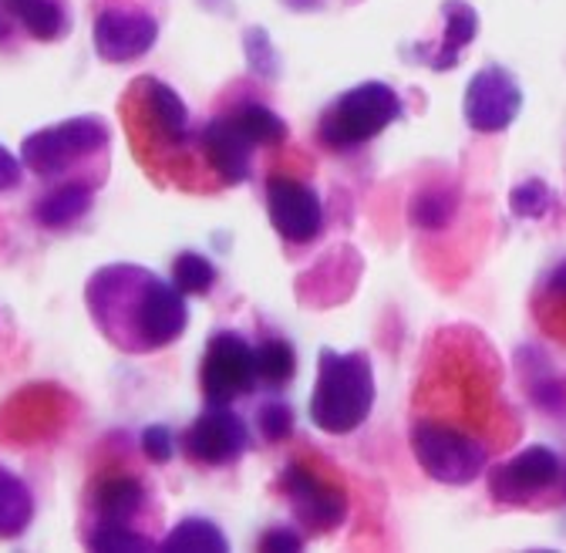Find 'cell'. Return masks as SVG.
I'll return each mask as SVG.
<instances>
[{"instance_id":"5","label":"cell","mask_w":566,"mask_h":553,"mask_svg":"<svg viewBox=\"0 0 566 553\" xmlns=\"http://www.w3.org/2000/svg\"><path fill=\"white\" fill-rule=\"evenodd\" d=\"M125 112L132 118V132L138 146H153L156 159L192 156L199 153V132H192V115L179 92L153 75L135 79L128 85Z\"/></svg>"},{"instance_id":"23","label":"cell","mask_w":566,"mask_h":553,"mask_svg":"<svg viewBox=\"0 0 566 553\" xmlns=\"http://www.w3.org/2000/svg\"><path fill=\"white\" fill-rule=\"evenodd\" d=\"M220 273L212 267L209 257L196 253V250H182L172 260V284L186 294V298H206L212 288H217Z\"/></svg>"},{"instance_id":"14","label":"cell","mask_w":566,"mask_h":553,"mask_svg":"<svg viewBox=\"0 0 566 553\" xmlns=\"http://www.w3.org/2000/svg\"><path fill=\"white\" fill-rule=\"evenodd\" d=\"M520 108H523V88L506 67L485 64L482 72L469 79L462 115L472 132H482V135L506 132L520 118Z\"/></svg>"},{"instance_id":"1","label":"cell","mask_w":566,"mask_h":553,"mask_svg":"<svg viewBox=\"0 0 566 553\" xmlns=\"http://www.w3.org/2000/svg\"><path fill=\"white\" fill-rule=\"evenodd\" d=\"M85 307L102 337L125 355L163 352L189 327L186 294L138 263L98 267L85 284Z\"/></svg>"},{"instance_id":"16","label":"cell","mask_w":566,"mask_h":553,"mask_svg":"<svg viewBox=\"0 0 566 553\" xmlns=\"http://www.w3.org/2000/svg\"><path fill=\"white\" fill-rule=\"evenodd\" d=\"M479 34V14L469 0H446L442 4V34L436 44H421L418 54L429 61L432 72H452L462 51Z\"/></svg>"},{"instance_id":"24","label":"cell","mask_w":566,"mask_h":553,"mask_svg":"<svg viewBox=\"0 0 566 553\" xmlns=\"http://www.w3.org/2000/svg\"><path fill=\"white\" fill-rule=\"evenodd\" d=\"M455 206H459L455 192H446V189H424V192H418V196L411 199L408 217H411V223L421 227V230H442V227L452 223Z\"/></svg>"},{"instance_id":"28","label":"cell","mask_w":566,"mask_h":553,"mask_svg":"<svg viewBox=\"0 0 566 553\" xmlns=\"http://www.w3.org/2000/svg\"><path fill=\"white\" fill-rule=\"evenodd\" d=\"M256 429L266 442H287L294 436V408L287 401H263L256 411Z\"/></svg>"},{"instance_id":"22","label":"cell","mask_w":566,"mask_h":553,"mask_svg":"<svg viewBox=\"0 0 566 553\" xmlns=\"http://www.w3.org/2000/svg\"><path fill=\"white\" fill-rule=\"evenodd\" d=\"M536 321L566 341V260L556 263L549 273H546V281L539 288V298H536Z\"/></svg>"},{"instance_id":"12","label":"cell","mask_w":566,"mask_h":553,"mask_svg":"<svg viewBox=\"0 0 566 553\" xmlns=\"http://www.w3.org/2000/svg\"><path fill=\"white\" fill-rule=\"evenodd\" d=\"M266 217L276 237H283L294 247H307L324 233V202L314 192V186L273 173L266 179Z\"/></svg>"},{"instance_id":"21","label":"cell","mask_w":566,"mask_h":553,"mask_svg":"<svg viewBox=\"0 0 566 553\" xmlns=\"http://www.w3.org/2000/svg\"><path fill=\"white\" fill-rule=\"evenodd\" d=\"M253 365H256V382L276 388L297 375V352L287 337H270L253 348Z\"/></svg>"},{"instance_id":"26","label":"cell","mask_w":566,"mask_h":553,"mask_svg":"<svg viewBox=\"0 0 566 553\" xmlns=\"http://www.w3.org/2000/svg\"><path fill=\"white\" fill-rule=\"evenodd\" d=\"M553 206H556V196L543 179H526L510 192V210L520 220H543Z\"/></svg>"},{"instance_id":"13","label":"cell","mask_w":566,"mask_h":553,"mask_svg":"<svg viewBox=\"0 0 566 553\" xmlns=\"http://www.w3.org/2000/svg\"><path fill=\"white\" fill-rule=\"evenodd\" d=\"M250 449V429L230 405H209L182 432V452L192 466L223 469L243 459Z\"/></svg>"},{"instance_id":"32","label":"cell","mask_w":566,"mask_h":553,"mask_svg":"<svg viewBox=\"0 0 566 553\" xmlns=\"http://www.w3.org/2000/svg\"><path fill=\"white\" fill-rule=\"evenodd\" d=\"M280 4L297 11V14H311V11H321L324 8V0H280Z\"/></svg>"},{"instance_id":"15","label":"cell","mask_w":566,"mask_h":553,"mask_svg":"<svg viewBox=\"0 0 566 553\" xmlns=\"http://www.w3.org/2000/svg\"><path fill=\"white\" fill-rule=\"evenodd\" d=\"M149 503V490L138 476L115 472L95 482L92 493V526H135Z\"/></svg>"},{"instance_id":"30","label":"cell","mask_w":566,"mask_h":553,"mask_svg":"<svg viewBox=\"0 0 566 553\" xmlns=\"http://www.w3.org/2000/svg\"><path fill=\"white\" fill-rule=\"evenodd\" d=\"M24 182V163L11 149L0 146V192H11Z\"/></svg>"},{"instance_id":"17","label":"cell","mask_w":566,"mask_h":553,"mask_svg":"<svg viewBox=\"0 0 566 553\" xmlns=\"http://www.w3.org/2000/svg\"><path fill=\"white\" fill-rule=\"evenodd\" d=\"M92 206H95L92 179H61L44 196H38L31 217L44 230H67V227L82 223L92 213Z\"/></svg>"},{"instance_id":"8","label":"cell","mask_w":566,"mask_h":553,"mask_svg":"<svg viewBox=\"0 0 566 553\" xmlns=\"http://www.w3.org/2000/svg\"><path fill=\"white\" fill-rule=\"evenodd\" d=\"M489 497L516 510L566 500V459L546 446H530L489 469Z\"/></svg>"},{"instance_id":"25","label":"cell","mask_w":566,"mask_h":553,"mask_svg":"<svg viewBox=\"0 0 566 553\" xmlns=\"http://www.w3.org/2000/svg\"><path fill=\"white\" fill-rule=\"evenodd\" d=\"M85 546L88 550H102V553H142V550H159V543H153L149 533H138L135 526H92L85 533Z\"/></svg>"},{"instance_id":"7","label":"cell","mask_w":566,"mask_h":553,"mask_svg":"<svg viewBox=\"0 0 566 553\" xmlns=\"http://www.w3.org/2000/svg\"><path fill=\"white\" fill-rule=\"evenodd\" d=\"M408 442L418 469L429 479L442 482V487H469L472 479H479L489 469L492 456V446L479 436L436 419H421V415H411Z\"/></svg>"},{"instance_id":"4","label":"cell","mask_w":566,"mask_h":553,"mask_svg":"<svg viewBox=\"0 0 566 553\" xmlns=\"http://www.w3.org/2000/svg\"><path fill=\"white\" fill-rule=\"evenodd\" d=\"M108 146H112V128L105 118L75 115L31 132L21 143V163L38 179H88L78 169H85L95 159H105Z\"/></svg>"},{"instance_id":"3","label":"cell","mask_w":566,"mask_h":553,"mask_svg":"<svg viewBox=\"0 0 566 553\" xmlns=\"http://www.w3.org/2000/svg\"><path fill=\"white\" fill-rule=\"evenodd\" d=\"M375 365L365 352H317V382L307 401L311 422L327 436L358 432L375 408Z\"/></svg>"},{"instance_id":"18","label":"cell","mask_w":566,"mask_h":553,"mask_svg":"<svg viewBox=\"0 0 566 553\" xmlns=\"http://www.w3.org/2000/svg\"><path fill=\"white\" fill-rule=\"evenodd\" d=\"M0 11L24 28L31 41L54 44L71 34L67 0H0Z\"/></svg>"},{"instance_id":"9","label":"cell","mask_w":566,"mask_h":553,"mask_svg":"<svg viewBox=\"0 0 566 553\" xmlns=\"http://www.w3.org/2000/svg\"><path fill=\"white\" fill-rule=\"evenodd\" d=\"M280 493L287 497L291 513L307 533H334L347 520V490L344 482L311 459H294L280 472Z\"/></svg>"},{"instance_id":"19","label":"cell","mask_w":566,"mask_h":553,"mask_svg":"<svg viewBox=\"0 0 566 553\" xmlns=\"http://www.w3.org/2000/svg\"><path fill=\"white\" fill-rule=\"evenodd\" d=\"M38 513L28 482L0 462V540H18L31 530Z\"/></svg>"},{"instance_id":"6","label":"cell","mask_w":566,"mask_h":553,"mask_svg":"<svg viewBox=\"0 0 566 553\" xmlns=\"http://www.w3.org/2000/svg\"><path fill=\"white\" fill-rule=\"evenodd\" d=\"M405 115L401 95L385 85V82H361L347 88L344 95H337L317 125V138L321 146H327L331 153H354L391 128L398 118Z\"/></svg>"},{"instance_id":"27","label":"cell","mask_w":566,"mask_h":553,"mask_svg":"<svg viewBox=\"0 0 566 553\" xmlns=\"http://www.w3.org/2000/svg\"><path fill=\"white\" fill-rule=\"evenodd\" d=\"M243 51H247V64L253 67V75L263 82H276L280 75V54L270 41V34L263 28H247L243 31Z\"/></svg>"},{"instance_id":"31","label":"cell","mask_w":566,"mask_h":553,"mask_svg":"<svg viewBox=\"0 0 566 553\" xmlns=\"http://www.w3.org/2000/svg\"><path fill=\"white\" fill-rule=\"evenodd\" d=\"M260 550H304V536L291 526H273L260 536Z\"/></svg>"},{"instance_id":"20","label":"cell","mask_w":566,"mask_h":553,"mask_svg":"<svg viewBox=\"0 0 566 553\" xmlns=\"http://www.w3.org/2000/svg\"><path fill=\"white\" fill-rule=\"evenodd\" d=\"M159 550L166 553H199V550H209V553H227L230 550V540L227 533L206 520V517H186L179 520L163 540H159Z\"/></svg>"},{"instance_id":"11","label":"cell","mask_w":566,"mask_h":553,"mask_svg":"<svg viewBox=\"0 0 566 553\" xmlns=\"http://www.w3.org/2000/svg\"><path fill=\"white\" fill-rule=\"evenodd\" d=\"M95 54L108 64H128L146 58L159 41V18L146 8L125 0V4H105L95 14L92 28Z\"/></svg>"},{"instance_id":"2","label":"cell","mask_w":566,"mask_h":553,"mask_svg":"<svg viewBox=\"0 0 566 553\" xmlns=\"http://www.w3.org/2000/svg\"><path fill=\"white\" fill-rule=\"evenodd\" d=\"M287 143V122L260 102H240L199 128V159L220 186H240L253 173V153Z\"/></svg>"},{"instance_id":"29","label":"cell","mask_w":566,"mask_h":553,"mask_svg":"<svg viewBox=\"0 0 566 553\" xmlns=\"http://www.w3.org/2000/svg\"><path fill=\"white\" fill-rule=\"evenodd\" d=\"M142 442V452L153 466H169L172 456H176V436L169 432V426H146L138 436Z\"/></svg>"},{"instance_id":"10","label":"cell","mask_w":566,"mask_h":553,"mask_svg":"<svg viewBox=\"0 0 566 553\" xmlns=\"http://www.w3.org/2000/svg\"><path fill=\"white\" fill-rule=\"evenodd\" d=\"M199 385L209 405H233L247 395L256 385L253 344L237 331L212 334L199 362Z\"/></svg>"}]
</instances>
